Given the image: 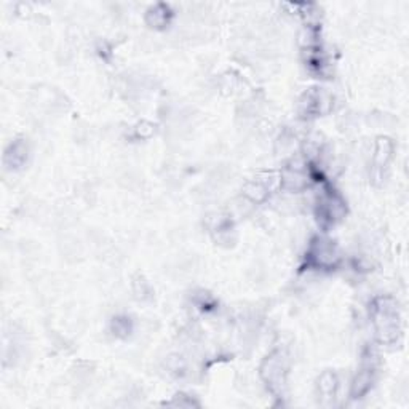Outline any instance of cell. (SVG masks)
Here are the masks:
<instances>
[{
  "label": "cell",
  "instance_id": "obj_1",
  "mask_svg": "<svg viewBox=\"0 0 409 409\" xmlns=\"http://www.w3.org/2000/svg\"><path fill=\"white\" fill-rule=\"evenodd\" d=\"M374 321L380 339L385 342L395 339L398 334V314L387 299H380V304L376 305Z\"/></svg>",
  "mask_w": 409,
  "mask_h": 409
},
{
  "label": "cell",
  "instance_id": "obj_2",
  "mask_svg": "<svg viewBox=\"0 0 409 409\" xmlns=\"http://www.w3.org/2000/svg\"><path fill=\"white\" fill-rule=\"evenodd\" d=\"M265 366L267 371L264 369V373H267V383L270 385H281L283 374H285V364H283L281 355L270 357L267 360Z\"/></svg>",
  "mask_w": 409,
  "mask_h": 409
}]
</instances>
